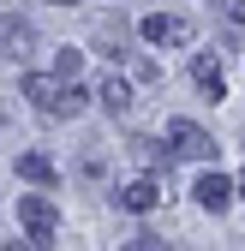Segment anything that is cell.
<instances>
[{
    "mask_svg": "<svg viewBox=\"0 0 245 251\" xmlns=\"http://www.w3.org/2000/svg\"><path fill=\"white\" fill-rule=\"evenodd\" d=\"M24 96H30V108L48 114V120H78L96 90H84L78 78H60V72H30L24 78Z\"/></svg>",
    "mask_w": 245,
    "mask_h": 251,
    "instance_id": "1",
    "label": "cell"
},
{
    "mask_svg": "<svg viewBox=\"0 0 245 251\" xmlns=\"http://www.w3.org/2000/svg\"><path fill=\"white\" fill-rule=\"evenodd\" d=\"M162 138H168V150L179 155V162H216V150H221L197 120H168V132H162Z\"/></svg>",
    "mask_w": 245,
    "mask_h": 251,
    "instance_id": "2",
    "label": "cell"
},
{
    "mask_svg": "<svg viewBox=\"0 0 245 251\" xmlns=\"http://www.w3.org/2000/svg\"><path fill=\"white\" fill-rule=\"evenodd\" d=\"M18 222H24V245H54V227H60V215H54V203L42 198V192H24L18 198Z\"/></svg>",
    "mask_w": 245,
    "mask_h": 251,
    "instance_id": "3",
    "label": "cell"
},
{
    "mask_svg": "<svg viewBox=\"0 0 245 251\" xmlns=\"http://www.w3.org/2000/svg\"><path fill=\"white\" fill-rule=\"evenodd\" d=\"M138 30H144V42H149V48H186V42L197 36L192 18H179V12H149Z\"/></svg>",
    "mask_w": 245,
    "mask_h": 251,
    "instance_id": "4",
    "label": "cell"
},
{
    "mask_svg": "<svg viewBox=\"0 0 245 251\" xmlns=\"http://www.w3.org/2000/svg\"><path fill=\"white\" fill-rule=\"evenodd\" d=\"M192 198H197V209H209V215H221L233 198H239V185L227 179V174H216V162H209V174L192 185Z\"/></svg>",
    "mask_w": 245,
    "mask_h": 251,
    "instance_id": "5",
    "label": "cell"
},
{
    "mask_svg": "<svg viewBox=\"0 0 245 251\" xmlns=\"http://www.w3.org/2000/svg\"><path fill=\"white\" fill-rule=\"evenodd\" d=\"M30 48H36V24L18 18V12H6V18H0V60H24Z\"/></svg>",
    "mask_w": 245,
    "mask_h": 251,
    "instance_id": "6",
    "label": "cell"
},
{
    "mask_svg": "<svg viewBox=\"0 0 245 251\" xmlns=\"http://www.w3.org/2000/svg\"><path fill=\"white\" fill-rule=\"evenodd\" d=\"M162 203V179L156 174H138L132 185H120V209H132V215H149Z\"/></svg>",
    "mask_w": 245,
    "mask_h": 251,
    "instance_id": "7",
    "label": "cell"
},
{
    "mask_svg": "<svg viewBox=\"0 0 245 251\" xmlns=\"http://www.w3.org/2000/svg\"><path fill=\"white\" fill-rule=\"evenodd\" d=\"M192 84L203 90L209 102H227V78H221V60H216V54H197V60H192Z\"/></svg>",
    "mask_w": 245,
    "mask_h": 251,
    "instance_id": "8",
    "label": "cell"
},
{
    "mask_svg": "<svg viewBox=\"0 0 245 251\" xmlns=\"http://www.w3.org/2000/svg\"><path fill=\"white\" fill-rule=\"evenodd\" d=\"M96 102H102V108H108L114 120H126V114H132V84H126V78H102Z\"/></svg>",
    "mask_w": 245,
    "mask_h": 251,
    "instance_id": "9",
    "label": "cell"
},
{
    "mask_svg": "<svg viewBox=\"0 0 245 251\" xmlns=\"http://www.w3.org/2000/svg\"><path fill=\"white\" fill-rule=\"evenodd\" d=\"M132 155H138L144 168H162V174H168V162H173V150L156 144V138H132Z\"/></svg>",
    "mask_w": 245,
    "mask_h": 251,
    "instance_id": "10",
    "label": "cell"
},
{
    "mask_svg": "<svg viewBox=\"0 0 245 251\" xmlns=\"http://www.w3.org/2000/svg\"><path fill=\"white\" fill-rule=\"evenodd\" d=\"M18 174L30 185H54V162H48V155H18Z\"/></svg>",
    "mask_w": 245,
    "mask_h": 251,
    "instance_id": "11",
    "label": "cell"
},
{
    "mask_svg": "<svg viewBox=\"0 0 245 251\" xmlns=\"http://www.w3.org/2000/svg\"><path fill=\"white\" fill-rule=\"evenodd\" d=\"M126 72H132L138 84H149V78H162V66H156V60H149V54H132V48H126Z\"/></svg>",
    "mask_w": 245,
    "mask_h": 251,
    "instance_id": "12",
    "label": "cell"
},
{
    "mask_svg": "<svg viewBox=\"0 0 245 251\" xmlns=\"http://www.w3.org/2000/svg\"><path fill=\"white\" fill-rule=\"evenodd\" d=\"M54 72H60V78H78V72H84V48H60V54H54Z\"/></svg>",
    "mask_w": 245,
    "mask_h": 251,
    "instance_id": "13",
    "label": "cell"
},
{
    "mask_svg": "<svg viewBox=\"0 0 245 251\" xmlns=\"http://www.w3.org/2000/svg\"><path fill=\"white\" fill-rule=\"evenodd\" d=\"M216 18L233 24V30H245V0H216Z\"/></svg>",
    "mask_w": 245,
    "mask_h": 251,
    "instance_id": "14",
    "label": "cell"
},
{
    "mask_svg": "<svg viewBox=\"0 0 245 251\" xmlns=\"http://www.w3.org/2000/svg\"><path fill=\"white\" fill-rule=\"evenodd\" d=\"M48 6H78V0H48Z\"/></svg>",
    "mask_w": 245,
    "mask_h": 251,
    "instance_id": "15",
    "label": "cell"
},
{
    "mask_svg": "<svg viewBox=\"0 0 245 251\" xmlns=\"http://www.w3.org/2000/svg\"><path fill=\"white\" fill-rule=\"evenodd\" d=\"M233 185H239V198H245V179H233Z\"/></svg>",
    "mask_w": 245,
    "mask_h": 251,
    "instance_id": "16",
    "label": "cell"
}]
</instances>
